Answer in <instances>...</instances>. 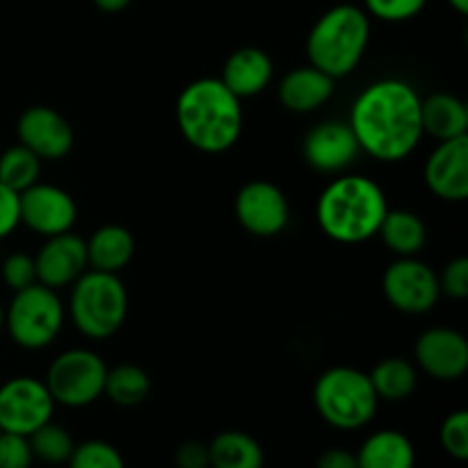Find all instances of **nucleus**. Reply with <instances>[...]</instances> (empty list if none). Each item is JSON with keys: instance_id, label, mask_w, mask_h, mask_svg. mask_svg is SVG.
Returning <instances> with one entry per match:
<instances>
[{"instance_id": "obj_1", "label": "nucleus", "mask_w": 468, "mask_h": 468, "mask_svg": "<svg viewBox=\"0 0 468 468\" xmlns=\"http://www.w3.org/2000/svg\"><path fill=\"white\" fill-rule=\"evenodd\" d=\"M347 123L370 158L405 160L423 140L419 91L398 78L370 82L352 103Z\"/></svg>"}, {"instance_id": "obj_2", "label": "nucleus", "mask_w": 468, "mask_h": 468, "mask_svg": "<svg viewBox=\"0 0 468 468\" xmlns=\"http://www.w3.org/2000/svg\"><path fill=\"white\" fill-rule=\"evenodd\" d=\"M181 135L201 154H224L242 133V105L219 78H199L176 99Z\"/></svg>"}, {"instance_id": "obj_3", "label": "nucleus", "mask_w": 468, "mask_h": 468, "mask_svg": "<svg viewBox=\"0 0 468 468\" xmlns=\"http://www.w3.org/2000/svg\"><path fill=\"white\" fill-rule=\"evenodd\" d=\"M387 210V195L373 178L347 174L324 187L315 218L327 238L341 245H359L378 236Z\"/></svg>"}, {"instance_id": "obj_4", "label": "nucleus", "mask_w": 468, "mask_h": 468, "mask_svg": "<svg viewBox=\"0 0 468 468\" xmlns=\"http://www.w3.org/2000/svg\"><path fill=\"white\" fill-rule=\"evenodd\" d=\"M370 41V18L366 9L343 3L327 9L306 37L309 64L327 76L346 78L359 67Z\"/></svg>"}, {"instance_id": "obj_5", "label": "nucleus", "mask_w": 468, "mask_h": 468, "mask_svg": "<svg viewBox=\"0 0 468 468\" xmlns=\"http://www.w3.org/2000/svg\"><path fill=\"white\" fill-rule=\"evenodd\" d=\"M128 315V291L119 274L87 270L71 283L69 318L82 336L103 341L123 327Z\"/></svg>"}, {"instance_id": "obj_6", "label": "nucleus", "mask_w": 468, "mask_h": 468, "mask_svg": "<svg viewBox=\"0 0 468 468\" xmlns=\"http://www.w3.org/2000/svg\"><path fill=\"white\" fill-rule=\"evenodd\" d=\"M315 411L324 423L336 430H361L375 419L379 398L370 384L368 373L336 366L324 370L314 387Z\"/></svg>"}, {"instance_id": "obj_7", "label": "nucleus", "mask_w": 468, "mask_h": 468, "mask_svg": "<svg viewBox=\"0 0 468 468\" xmlns=\"http://www.w3.org/2000/svg\"><path fill=\"white\" fill-rule=\"evenodd\" d=\"M64 324V304L58 291L32 283L14 291L12 300L5 306V329L23 350H44L59 336Z\"/></svg>"}, {"instance_id": "obj_8", "label": "nucleus", "mask_w": 468, "mask_h": 468, "mask_svg": "<svg viewBox=\"0 0 468 468\" xmlns=\"http://www.w3.org/2000/svg\"><path fill=\"white\" fill-rule=\"evenodd\" d=\"M105 375L108 364L103 356L85 347H71L50 361L44 382L55 405L78 410L103 396Z\"/></svg>"}, {"instance_id": "obj_9", "label": "nucleus", "mask_w": 468, "mask_h": 468, "mask_svg": "<svg viewBox=\"0 0 468 468\" xmlns=\"http://www.w3.org/2000/svg\"><path fill=\"white\" fill-rule=\"evenodd\" d=\"M382 288L388 304L410 315L428 314L441 297L437 272L416 256H398L384 270Z\"/></svg>"}, {"instance_id": "obj_10", "label": "nucleus", "mask_w": 468, "mask_h": 468, "mask_svg": "<svg viewBox=\"0 0 468 468\" xmlns=\"http://www.w3.org/2000/svg\"><path fill=\"white\" fill-rule=\"evenodd\" d=\"M55 400L44 379L12 378L0 387V430L30 437L37 428L53 420Z\"/></svg>"}, {"instance_id": "obj_11", "label": "nucleus", "mask_w": 468, "mask_h": 468, "mask_svg": "<svg viewBox=\"0 0 468 468\" xmlns=\"http://www.w3.org/2000/svg\"><path fill=\"white\" fill-rule=\"evenodd\" d=\"M236 218L251 236L272 238L291 222V206L274 183L250 181L236 195Z\"/></svg>"}, {"instance_id": "obj_12", "label": "nucleus", "mask_w": 468, "mask_h": 468, "mask_svg": "<svg viewBox=\"0 0 468 468\" xmlns=\"http://www.w3.org/2000/svg\"><path fill=\"white\" fill-rule=\"evenodd\" d=\"M18 215L21 224L30 231L50 238L71 231L78 218V206L67 190L37 181L27 190L18 192Z\"/></svg>"}, {"instance_id": "obj_13", "label": "nucleus", "mask_w": 468, "mask_h": 468, "mask_svg": "<svg viewBox=\"0 0 468 468\" xmlns=\"http://www.w3.org/2000/svg\"><path fill=\"white\" fill-rule=\"evenodd\" d=\"M302 154L309 167L320 174H338L355 165L361 146L352 133L350 123L327 119L311 128L302 140Z\"/></svg>"}, {"instance_id": "obj_14", "label": "nucleus", "mask_w": 468, "mask_h": 468, "mask_svg": "<svg viewBox=\"0 0 468 468\" xmlns=\"http://www.w3.org/2000/svg\"><path fill=\"white\" fill-rule=\"evenodd\" d=\"M18 144L30 149L39 160H59L73 149V128L64 114L48 105H32L18 117Z\"/></svg>"}, {"instance_id": "obj_15", "label": "nucleus", "mask_w": 468, "mask_h": 468, "mask_svg": "<svg viewBox=\"0 0 468 468\" xmlns=\"http://www.w3.org/2000/svg\"><path fill=\"white\" fill-rule=\"evenodd\" d=\"M416 364L439 382H455L468 370V341L451 327H432L416 341Z\"/></svg>"}, {"instance_id": "obj_16", "label": "nucleus", "mask_w": 468, "mask_h": 468, "mask_svg": "<svg viewBox=\"0 0 468 468\" xmlns=\"http://www.w3.org/2000/svg\"><path fill=\"white\" fill-rule=\"evenodd\" d=\"M423 178L434 197L451 204L468 199V135L439 142L428 155Z\"/></svg>"}, {"instance_id": "obj_17", "label": "nucleus", "mask_w": 468, "mask_h": 468, "mask_svg": "<svg viewBox=\"0 0 468 468\" xmlns=\"http://www.w3.org/2000/svg\"><path fill=\"white\" fill-rule=\"evenodd\" d=\"M37 282L59 291L71 286L76 279L90 270L87 265V245L80 236L67 231L46 238L41 250L35 256Z\"/></svg>"}, {"instance_id": "obj_18", "label": "nucleus", "mask_w": 468, "mask_h": 468, "mask_svg": "<svg viewBox=\"0 0 468 468\" xmlns=\"http://www.w3.org/2000/svg\"><path fill=\"white\" fill-rule=\"evenodd\" d=\"M272 58L259 46H242L227 58L219 80L238 99H250V96L261 94L272 82Z\"/></svg>"}, {"instance_id": "obj_19", "label": "nucleus", "mask_w": 468, "mask_h": 468, "mask_svg": "<svg viewBox=\"0 0 468 468\" xmlns=\"http://www.w3.org/2000/svg\"><path fill=\"white\" fill-rule=\"evenodd\" d=\"M279 101L286 110L297 114L315 112L334 94V78L315 69L314 64L288 71L279 82Z\"/></svg>"}, {"instance_id": "obj_20", "label": "nucleus", "mask_w": 468, "mask_h": 468, "mask_svg": "<svg viewBox=\"0 0 468 468\" xmlns=\"http://www.w3.org/2000/svg\"><path fill=\"white\" fill-rule=\"evenodd\" d=\"M420 126L423 135L439 142L464 137L468 135L466 103L460 96L448 91H437L428 99H420Z\"/></svg>"}, {"instance_id": "obj_21", "label": "nucleus", "mask_w": 468, "mask_h": 468, "mask_svg": "<svg viewBox=\"0 0 468 468\" xmlns=\"http://www.w3.org/2000/svg\"><path fill=\"white\" fill-rule=\"evenodd\" d=\"M87 245V265L99 272L119 274L135 254V238L122 224H105L99 227L85 240Z\"/></svg>"}, {"instance_id": "obj_22", "label": "nucleus", "mask_w": 468, "mask_h": 468, "mask_svg": "<svg viewBox=\"0 0 468 468\" xmlns=\"http://www.w3.org/2000/svg\"><path fill=\"white\" fill-rule=\"evenodd\" d=\"M416 448L398 430H379L361 443L356 468H414Z\"/></svg>"}, {"instance_id": "obj_23", "label": "nucleus", "mask_w": 468, "mask_h": 468, "mask_svg": "<svg viewBox=\"0 0 468 468\" xmlns=\"http://www.w3.org/2000/svg\"><path fill=\"white\" fill-rule=\"evenodd\" d=\"M378 236L396 256H416L428 242V227L414 210H387Z\"/></svg>"}, {"instance_id": "obj_24", "label": "nucleus", "mask_w": 468, "mask_h": 468, "mask_svg": "<svg viewBox=\"0 0 468 468\" xmlns=\"http://www.w3.org/2000/svg\"><path fill=\"white\" fill-rule=\"evenodd\" d=\"M263 448L251 434L227 430L208 443L210 468H263Z\"/></svg>"}, {"instance_id": "obj_25", "label": "nucleus", "mask_w": 468, "mask_h": 468, "mask_svg": "<svg viewBox=\"0 0 468 468\" xmlns=\"http://www.w3.org/2000/svg\"><path fill=\"white\" fill-rule=\"evenodd\" d=\"M368 378L379 400L388 402L407 400L416 391V387H419V370H416L411 361L402 359V356H387V359H382L370 370Z\"/></svg>"}, {"instance_id": "obj_26", "label": "nucleus", "mask_w": 468, "mask_h": 468, "mask_svg": "<svg viewBox=\"0 0 468 468\" xmlns=\"http://www.w3.org/2000/svg\"><path fill=\"white\" fill-rule=\"evenodd\" d=\"M151 379L144 368L135 364H119L108 368L103 396L117 407H137L149 398Z\"/></svg>"}, {"instance_id": "obj_27", "label": "nucleus", "mask_w": 468, "mask_h": 468, "mask_svg": "<svg viewBox=\"0 0 468 468\" xmlns=\"http://www.w3.org/2000/svg\"><path fill=\"white\" fill-rule=\"evenodd\" d=\"M41 160L23 144L9 146L0 154V183L9 190L23 192L39 181Z\"/></svg>"}, {"instance_id": "obj_28", "label": "nucleus", "mask_w": 468, "mask_h": 468, "mask_svg": "<svg viewBox=\"0 0 468 468\" xmlns=\"http://www.w3.org/2000/svg\"><path fill=\"white\" fill-rule=\"evenodd\" d=\"M27 441H30L35 460L46 462V464L53 466L67 464L73 448H76L71 434H69L62 425H55L53 420H48V423H44L41 428H37L35 432L27 437Z\"/></svg>"}, {"instance_id": "obj_29", "label": "nucleus", "mask_w": 468, "mask_h": 468, "mask_svg": "<svg viewBox=\"0 0 468 468\" xmlns=\"http://www.w3.org/2000/svg\"><path fill=\"white\" fill-rule=\"evenodd\" d=\"M67 464L69 468H126L122 452L112 443L101 441V439L78 443Z\"/></svg>"}, {"instance_id": "obj_30", "label": "nucleus", "mask_w": 468, "mask_h": 468, "mask_svg": "<svg viewBox=\"0 0 468 468\" xmlns=\"http://www.w3.org/2000/svg\"><path fill=\"white\" fill-rule=\"evenodd\" d=\"M441 448L457 462L468 460V411L457 410L443 420L439 432Z\"/></svg>"}, {"instance_id": "obj_31", "label": "nucleus", "mask_w": 468, "mask_h": 468, "mask_svg": "<svg viewBox=\"0 0 468 468\" xmlns=\"http://www.w3.org/2000/svg\"><path fill=\"white\" fill-rule=\"evenodd\" d=\"M366 14L387 23H402L419 16L428 0H364Z\"/></svg>"}, {"instance_id": "obj_32", "label": "nucleus", "mask_w": 468, "mask_h": 468, "mask_svg": "<svg viewBox=\"0 0 468 468\" xmlns=\"http://www.w3.org/2000/svg\"><path fill=\"white\" fill-rule=\"evenodd\" d=\"M3 282L9 291H21V288L32 286L37 283V268H35V256L26 254V251H14L7 259L3 261Z\"/></svg>"}, {"instance_id": "obj_33", "label": "nucleus", "mask_w": 468, "mask_h": 468, "mask_svg": "<svg viewBox=\"0 0 468 468\" xmlns=\"http://www.w3.org/2000/svg\"><path fill=\"white\" fill-rule=\"evenodd\" d=\"M35 462L27 437L0 432V468H30Z\"/></svg>"}, {"instance_id": "obj_34", "label": "nucleus", "mask_w": 468, "mask_h": 468, "mask_svg": "<svg viewBox=\"0 0 468 468\" xmlns=\"http://www.w3.org/2000/svg\"><path fill=\"white\" fill-rule=\"evenodd\" d=\"M439 277V291L441 295L452 297V300H466L468 297V259L457 256L443 268Z\"/></svg>"}, {"instance_id": "obj_35", "label": "nucleus", "mask_w": 468, "mask_h": 468, "mask_svg": "<svg viewBox=\"0 0 468 468\" xmlns=\"http://www.w3.org/2000/svg\"><path fill=\"white\" fill-rule=\"evenodd\" d=\"M21 224V215H18V192L9 190L7 186L0 183V240L16 231Z\"/></svg>"}, {"instance_id": "obj_36", "label": "nucleus", "mask_w": 468, "mask_h": 468, "mask_svg": "<svg viewBox=\"0 0 468 468\" xmlns=\"http://www.w3.org/2000/svg\"><path fill=\"white\" fill-rule=\"evenodd\" d=\"M178 468H208V446L201 441H186L174 452Z\"/></svg>"}, {"instance_id": "obj_37", "label": "nucleus", "mask_w": 468, "mask_h": 468, "mask_svg": "<svg viewBox=\"0 0 468 468\" xmlns=\"http://www.w3.org/2000/svg\"><path fill=\"white\" fill-rule=\"evenodd\" d=\"M315 468H356V455L346 448H329L318 457Z\"/></svg>"}, {"instance_id": "obj_38", "label": "nucleus", "mask_w": 468, "mask_h": 468, "mask_svg": "<svg viewBox=\"0 0 468 468\" xmlns=\"http://www.w3.org/2000/svg\"><path fill=\"white\" fill-rule=\"evenodd\" d=\"M131 3L133 0H94L96 7H99L101 12H108V14L123 12V9H126Z\"/></svg>"}, {"instance_id": "obj_39", "label": "nucleus", "mask_w": 468, "mask_h": 468, "mask_svg": "<svg viewBox=\"0 0 468 468\" xmlns=\"http://www.w3.org/2000/svg\"><path fill=\"white\" fill-rule=\"evenodd\" d=\"M448 3H451V7L455 9L457 14H462V16L468 14V0H448Z\"/></svg>"}, {"instance_id": "obj_40", "label": "nucleus", "mask_w": 468, "mask_h": 468, "mask_svg": "<svg viewBox=\"0 0 468 468\" xmlns=\"http://www.w3.org/2000/svg\"><path fill=\"white\" fill-rule=\"evenodd\" d=\"M5 329V306L0 304V332Z\"/></svg>"}, {"instance_id": "obj_41", "label": "nucleus", "mask_w": 468, "mask_h": 468, "mask_svg": "<svg viewBox=\"0 0 468 468\" xmlns=\"http://www.w3.org/2000/svg\"><path fill=\"white\" fill-rule=\"evenodd\" d=\"M0 432H3V430H0Z\"/></svg>"}, {"instance_id": "obj_42", "label": "nucleus", "mask_w": 468, "mask_h": 468, "mask_svg": "<svg viewBox=\"0 0 468 468\" xmlns=\"http://www.w3.org/2000/svg\"><path fill=\"white\" fill-rule=\"evenodd\" d=\"M208 468H210V466H208Z\"/></svg>"}]
</instances>
